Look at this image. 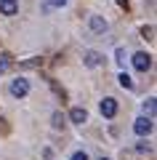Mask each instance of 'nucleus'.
<instances>
[{"label": "nucleus", "instance_id": "6", "mask_svg": "<svg viewBox=\"0 0 157 160\" xmlns=\"http://www.w3.org/2000/svg\"><path fill=\"white\" fill-rule=\"evenodd\" d=\"M69 120H72V123H77V126H83L85 120H88V112H85L83 107H72V112H69Z\"/></svg>", "mask_w": 157, "mask_h": 160}, {"label": "nucleus", "instance_id": "13", "mask_svg": "<svg viewBox=\"0 0 157 160\" xmlns=\"http://www.w3.org/2000/svg\"><path fill=\"white\" fill-rule=\"evenodd\" d=\"M144 112L149 115V118L155 115V99H146V102H144Z\"/></svg>", "mask_w": 157, "mask_h": 160}, {"label": "nucleus", "instance_id": "17", "mask_svg": "<svg viewBox=\"0 0 157 160\" xmlns=\"http://www.w3.org/2000/svg\"><path fill=\"white\" fill-rule=\"evenodd\" d=\"M67 0H48V6H64Z\"/></svg>", "mask_w": 157, "mask_h": 160}, {"label": "nucleus", "instance_id": "14", "mask_svg": "<svg viewBox=\"0 0 157 160\" xmlns=\"http://www.w3.org/2000/svg\"><path fill=\"white\" fill-rule=\"evenodd\" d=\"M53 128H64V115L61 112H53Z\"/></svg>", "mask_w": 157, "mask_h": 160}, {"label": "nucleus", "instance_id": "19", "mask_svg": "<svg viewBox=\"0 0 157 160\" xmlns=\"http://www.w3.org/2000/svg\"><path fill=\"white\" fill-rule=\"evenodd\" d=\"M0 133H8V126L3 123V118H0Z\"/></svg>", "mask_w": 157, "mask_h": 160}, {"label": "nucleus", "instance_id": "18", "mask_svg": "<svg viewBox=\"0 0 157 160\" xmlns=\"http://www.w3.org/2000/svg\"><path fill=\"white\" fill-rule=\"evenodd\" d=\"M117 6L123 8V11H128V0H117Z\"/></svg>", "mask_w": 157, "mask_h": 160}, {"label": "nucleus", "instance_id": "1", "mask_svg": "<svg viewBox=\"0 0 157 160\" xmlns=\"http://www.w3.org/2000/svg\"><path fill=\"white\" fill-rule=\"evenodd\" d=\"M11 93H13L16 99H24V96L29 93V83H27L24 78H16V80L11 83Z\"/></svg>", "mask_w": 157, "mask_h": 160}, {"label": "nucleus", "instance_id": "9", "mask_svg": "<svg viewBox=\"0 0 157 160\" xmlns=\"http://www.w3.org/2000/svg\"><path fill=\"white\" fill-rule=\"evenodd\" d=\"M85 64H88V67H96V64H101V53L88 51V53H85Z\"/></svg>", "mask_w": 157, "mask_h": 160}, {"label": "nucleus", "instance_id": "7", "mask_svg": "<svg viewBox=\"0 0 157 160\" xmlns=\"http://www.w3.org/2000/svg\"><path fill=\"white\" fill-rule=\"evenodd\" d=\"M43 64V59L40 56H32V59H24V62H19V69H35Z\"/></svg>", "mask_w": 157, "mask_h": 160}, {"label": "nucleus", "instance_id": "10", "mask_svg": "<svg viewBox=\"0 0 157 160\" xmlns=\"http://www.w3.org/2000/svg\"><path fill=\"white\" fill-rule=\"evenodd\" d=\"M11 67V53H0V75Z\"/></svg>", "mask_w": 157, "mask_h": 160}, {"label": "nucleus", "instance_id": "16", "mask_svg": "<svg viewBox=\"0 0 157 160\" xmlns=\"http://www.w3.org/2000/svg\"><path fill=\"white\" fill-rule=\"evenodd\" d=\"M117 62H120V64H125V51H123V48L117 51Z\"/></svg>", "mask_w": 157, "mask_h": 160}, {"label": "nucleus", "instance_id": "12", "mask_svg": "<svg viewBox=\"0 0 157 160\" xmlns=\"http://www.w3.org/2000/svg\"><path fill=\"white\" fill-rule=\"evenodd\" d=\"M120 86H123V88H133V80H130V75H128V72L120 75Z\"/></svg>", "mask_w": 157, "mask_h": 160}, {"label": "nucleus", "instance_id": "11", "mask_svg": "<svg viewBox=\"0 0 157 160\" xmlns=\"http://www.w3.org/2000/svg\"><path fill=\"white\" fill-rule=\"evenodd\" d=\"M141 38L152 40V38H155V27H152V24H144V27H141Z\"/></svg>", "mask_w": 157, "mask_h": 160}, {"label": "nucleus", "instance_id": "8", "mask_svg": "<svg viewBox=\"0 0 157 160\" xmlns=\"http://www.w3.org/2000/svg\"><path fill=\"white\" fill-rule=\"evenodd\" d=\"M91 29H93V32H104V29H107V22L101 16H91Z\"/></svg>", "mask_w": 157, "mask_h": 160}, {"label": "nucleus", "instance_id": "2", "mask_svg": "<svg viewBox=\"0 0 157 160\" xmlns=\"http://www.w3.org/2000/svg\"><path fill=\"white\" fill-rule=\"evenodd\" d=\"M133 67L139 69V72H146V69L152 67V56H149V53H144V51L133 53Z\"/></svg>", "mask_w": 157, "mask_h": 160}, {"label": "nucleus", "instance_id": "3", "mask_svg": "<svg viewBox=\"0 0 157 160\" xmlns=\"http://www.w3.org/2000/svg\"><path fill=\"white\" fill-rule=\"evenodd\" d=\"M152 126H155L152 118H139V120L133 123V131L139 133V136H149V133H152Z\"/></svg>", "mask_w": 157, "mask_h": 160}, {"label": "nucleus", "instance_id": "4", "mask_svg": "<svg viewBox=\"0 0 157 160\" xmlns=\"http://www.w3.org/2000/svg\"><path fill=\"white\" fill-rule=\"evenodd\" d=\"M99 109H101V115H104V118H115V115H117V102L107 96V99H101Z\"/></svg>", "mask_w": 157, "mask_h": 160}, {"label": "nucleus", "instance_id": "5", "mask_svg": "<svg viewBox=\"0 0 157 160\" xmlns=\"http://www.w3.org/2000/svg\"><path fill=\"white\" fill-rule=\"evenodd\" d=\"M19 11V0H0V13L3 16H13Z\"/></svg>", "mask_w": 157, "mask_h": 160}, {"label": "nucleus", "instance_id": "20", "mask_svg": "<svg viewBox=\"0 0 157 160\" xmlns=\"http://www.w3.org/2000/svg\"><path fill=\"white\" fill-rule=\"evenodd\" d=\"M99 160H109V158H99Z\"/></svg>", "mask_w": 157, "mask_h": 160}, {"label": "nucleus", "instance_id": "15", "mask_svg": "<svg viewBox=\"0 0 157 160\" xmlns=\"http://www.w3.org/2000/svg\"><path fill=\"white\" fill-rule=\"evenodd\" d=\"M72 160H88V155H85V152H75Z\"/></svg>", "mask_w": 157, "mask_h": 160}]
</instances>
